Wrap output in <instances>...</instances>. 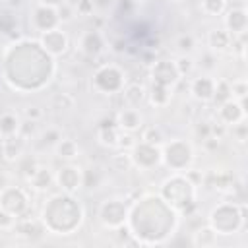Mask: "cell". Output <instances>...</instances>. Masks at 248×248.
I'll list each match as a JSON object with an SVG mask.
<instances>
[{"mask_svg":"<svg viewBox=\"0 0 248 248\" xmlns=\"http://www.w3.org/2000/svg\"><path fill=\"white\" fill-rule=\"evenodd\" d=\"M163 200L174 209H186V205H194L196 198V184L182 174H174L172 178L165 180L163 184Z\"/></svg>","mask_w":248,"mask_h":248,"instance_id":"cell-1","label":"cell"},{"mask_svg":"<svg viewBox=\"0 0 248 248\" xmlns=\"http://www.w3.org/2000/svg\"><path fill=\"white\" fill-rule=\"evenodd\" d=\"M244 213L246 207L244 205H231V203H221L217 207H213V211L209 213V225L215 232L221 234H231L236 229L244 227Z\"/></svg>","mask_w":248,"mask_h":248,"instance_id":"cell-2","label":"cell"},{"mask_svg":"<svg viewBox=\"0 0 248 248\" xmlns=\"http://www.w3.org/2000/svg\"><path fill=\"white\" fill-rule=\"evenodd\" d=\"M161 159L174 170V172H182V170H186L188 167H190V163H192V147H190V143H186V141H170V143H167L165 145V151H161Z\"/></svg>","mask_w":248,"mask_h":248,"instance_id":"cell-3","label":"cell"},{"mask_svg":"<svg viewBox=\"0 0 248 248\" xmlns=\"http://www.w3.org/2000/svg\"><path fill=\"white\" fill-rule=\"evenodd\" d=\"M99 217H101L105 227L118 229L128 219V207H126V203L122 200H107V202L101 203Z\"/></svg>","mask_w":248,"mask_h":248,"instance_id":"cell-4","label":"cell"},{"mask_svg":"<svg viewBox=\"0 0 248 248\" xmlns=\"http://www.w3.org/2000/svg\"><path fill=\"white\" fill-rule=\"evenodd\" d=\"M95 87L101 89L103 93H114L124 87V76L116 66H103L95 74Z\"/></svg>","mask_w":248,"mask_h":248,"instance_id":"cell-5","label":"cell"},{"mask_svg":"<svg viewBox=\"0 0 248 248\" xmlns=\"http://www.w3.org/2000/svg\"><path fill=\"white\" fill-rule=\"evenodd\" d=\"M161 149L159 145H151V143H145V141H140L132 147V163L138 165L140 169H153L161 163Z\"/></svg>","mask_w":248,"mask_h":248,"instance_id":"cell-6","label":"cell"},{"mask_svg":"<svg viewBox=\"0 0 248 248\" xmlns=\"http://www.w3.org/2000/svg\"><path fill=\"white\" fill-rule=\"evenodd\" d=\"M0 207L6 209L8 213H12L16 219L21 217L29 203H27V196L23 194V190L19 188H4L2 194H0Z\"/></svg>","mask_w":248,"mask_h":248,"instance_id":"cell-7","label":"cell"},{"mask_svg":"<svg viewBox=\"0 0 248 248\" xmlns=\"http://www.w3.org/2000/svg\"><path fill=\"white\" fill-rule=\"evenodd\" d=\"M39 45L43 46V50L46 54L58 56V54H64L66 52V48H68V37H66L64 31H60V29L54 27L50 31L41 33V43Z\"/></svg>","mask_w":248,"mask_h":248,"instance_id":"cell-8","label":"cell"},{"mask_svg":"<svg viewBox=\"0 0 248 248\" xmlns=\"http://www.w3.org/2000/svg\"><path fill=\"white\" fill-rule=\"evenodd\" d=\"M31 23H33V27H35L39 33H45V31L54 29V27L60 23L58 14H56V8H50V6H43V4H39V6L33 10Z\"/></svg>","mask_w":248,"mask_h":248,"instance_id":"cell-9","label":"cell"},{"mask_svg":"<svg viewBox=\"0 0 248 248\" xmlns=\"http://www.w3.org/2000/svg\"><path fill=\"white\" fill-rule=\"evenodd\" d=\"M151 78H153V83L163 85V87H170L172 83L178 81L180 76H178V70H176L174 62L161 60V62H157V64L153 66V74H151Z\"/></svg>","mask_w":248,"mask_h":248,"instance_id":"cell-10","label":"cell"},{"mask_svg":"<svg viewBox=\"0 0 248 248\" xmlns=\"http://www.w3.org/2000/svg\"><path fill=\"white\" fill-rule=\"evenodd\" d=\"M244 114H246V108H244V101H236V99H229L221 105L219 108V116L225 124H236V122H242L244 120Z\"/></svg>","mask_w":248,"mask_h":248,"instance_id":"cell-11","label":"cell"},{"mask_svg":"<svg viewBox=\"0 0 248 248\" xmlns=\"http://www.w3.org/2000/svg\"><path fill=\"white\" fill-rule=\"evenodd\" d=\"M56 182L60 184V188H64L66 192H74L83 184V174L81 169L78 167H64L60 169V172L56 174Z\"/></svg>","mask_w":248,"mask_h":248,"instance_id":"cell-12","label":"cell"},{"mask_svg":"<svg viewBox=\"0 0 248 248\" xmlns=\"http://www.w3.org/2000/svg\"><path fill=\"white\" fill-rule=\"evenodd\" d=\"M190 91L198 101H211L213 91H215V79L211 76H200L192 81Z\"/></svg>","mask_w":248,"mask_h":248,"instance_id":"cell-13","label":"cell"},{"mask_svg":"<svg viewBox=\"0 0 248 248\" xmlns=\"http://www.w3.org/2000/svg\"><path fill=\"white\" fill-rule=\"evenodd\" d=\"M141 114H140V110L138 108H134V107H128V108H122L120 112H118V116H116V126L120 128V130H124V132H134V130H138V128H141Z\"/></svg>","mask_w":248,"mask_h":248,"instance_id":"cell-14","label":"cell"},{"mask_svg":"<svg viewBox=\"0 0 248 248\" xmlns=\"http://www.w3.org/2000/svg\"><path fill=\"white\" fill-rule=\"evenodd\" d=\"M79 45H81V50H83L85 54H89V56H95V54L103 52V48H105L103 35H101L97 29L83 33V37H81V43H79Z\"/></svg>","mask_w":248,"mask_h":248,"instance_id":"cell-15","label":"cell"},{"mask_svg":"<svg viewBox=\"0 0 248 248\" xmlns=\"http://www.w3.org/2000/svg\"><path fill=\"white\" fill-rule=\"evenodd\" d=\"M225 25H227V31L234 37V35H242L246 31V12L242 8L238 10H231L227 16H225Z\"/></svg>","mask_w":248,"mask_h":248,"instance_id":"cell-16","label":"cell"},{"mask_svg":"<svg viewBox=\"0 0 248 248\" xmlns=\"http://www.w3.org/2000/svg\"><path fill=\"white\" fill-rule=\"evenodd\" d=\"M232 39H234V37H232L227 29H213V31H209V35H207V43H209L211 50H217V52L227 50V48L232 45Z\"/></svg>","mask_w":248,"mask_h":248,"instance_id":"cell-17","label":"cell"},{"mask_svg":"<svg viewBox=\"0 0 248 248\" xmlns=\"http://www.w3.org/2000/svg\"><path fill=\"white\" fill-rule=\"evenodd\" d=\"M23 138L21 136H12V138H4L2 141V157L6 161H16L21 153H23Z\"/></svg>","mask_w":248,"mask_h":248,"instance_id":"cell-18","label":"cell"},{"mask_svg":"<svg viewBox=\"0 0 248 248\" xmlns=\"http://www.w3.org/2000/svg\"><path fill=\"white\" fill-rule=\"evenodd\" d=\"M118 138H120V128H118L114 122H108V126H107V122H105V124L99 128V141H101L103 145H107V147H116Z\"/></svg>","mask_w":248,"mask_h":248,"instance_id":"cell-19","label":"cell"},{"mask_svg":"<svg viewBox=\"0 0 248 248\" xmlns=\"http://www.w3.org/2000/svg\"><path fill=\"white\" fill-rule=\"evenodd\" d=\"M19 132V120L14 112H4L0 116V136L2 138H12Z\"/></svg>","mask_w":248,"mask_h":248,"instance_id":"cell-20","label":"cell"},{"mask_svg":"<svg viewBox=\"0 0 248 248\" xmlns=\"http://www.w3.org/2000/svg\"><path fill=\"white\" fill-rule=\"evenodd\" d=\"M29 180H31V184H33L37 190H46V188H50V184L54 182V176L50 174L48 169L39 167V169L35 170V174H33Z\"/></svg>","mask_w":248,"mask_h":248,"instance_id":"cell-21","label":"cell"},{"mask_svg":"<svg viewBox=\"0 0 248 248\" xmlns=\"http://www.w3.org/2000/svg\"><path fill=\"white\" fill-rule=\"evenodd\" d=\"M229 99H232V93H231V83L229 81H225V79H215V91H213V97H211V101L215 103V105H223L225 101H229Z\"/></svg>","mask_w":248,"mask_h":248,"instance_id":"cell-22","label":"cell"},{"mask_svg":"<svg viewBox=\"0 0 248 248\" xmlns=\"http://www.w3.org/2000/svg\"><path fill=\"white\" fill-rule=\"evenodd\" d=\"M124 99L130 107H136L145 99V89L140 83H132V85L124 87Z\"/></svg>","mask_w":248,"mask_h":248,"instance_id":"cell-23","label":"cell"},{"mask_svg":"<svg viewBox=\"0 0 248 248\" xmlns=\"http://www.w3.org/2000/svg\"><path fill=\"white\" fill-rule=\"evenodd\" d=\"M149 99H151V103H153V105H157V107L167 105V103H169V99H170V87H163V85L153 83V85H151Z\"/></svg>","mask_w":248,"mask_h":248,"instance_id":"cell-24","label":"cell"},{"mask_svg":"<svg viewBox=\"0 0 248 248\" xmlns=\"http://www.w3.org/2000/svg\"><path fill=\"white\" fill-rule=\"evenodd\" d=\"M217 240V232L211 229V227H205V229H198L194 232V238L192 242L196 246H207V244H213Z\"/></svg>","mask_w":248,"mask_h":248,"instance_id":"cell-25","label":"cell"},{"mask_svg":"<svg viewBox=\"0 0 248 248\" xmlns=\"http://www.w3.org/2000/svg\"><path fill=\"white\" fill-rule=\"evenodd\" d=\"M78 151H79V147H78V143H76L74 140H60V141L56 143V153H58V157L74 159V157L78 155Z\"/></svg>","mask_w":248,"mask_h":248,"instance_id":"cell-26","label":"cell"},{"mask_svg":"<svg viewBox=\"0 0 248 248\" xmlns=\"http://www.w3.org/2000/svg\"><path fill=\"white\" fill-rule=\"evenodd\" d=\"M163 132L159 130V128H155V126H149V128H145L143 130V134H141V141H145V143H151V145H161L163 143Z\"/></svg>","mask_w":248,"mask_h":248,"instance_id":"cell-27","label":"cell"},{"mask_svg":"<svg viewBox=\"0 0 248 248\" xmlns=\"http://www.w3.org/2000/svg\"><path fill=\"white\" fill-rule=\"evenodd\" d=\"M225 4H227V0H203L202 2V10L207 16H219L225 10Z\"/></svg>","mask_w":248,"mask_h":248,"instance_id":"cell-28","label":"cell"},{"mask_svg":"<svg viewBox=\"0 0 248 248\" xmlns=\"http://www.w3.org/2000/svg\"><path fill=\"white\" fill-rule=\"evenodd\" d=\"M93 8H95V2L93 0H78L76 4V16H81V17H87L93 14Z\"/></svg>","mask_w":248,"mask_h":248,"instance_id":"cell-29","label":"cell"},{"mask_svg":"<svg viewBox=\"0 0 248 248\" xmlns=\"http://www.w3.org/2000/svg\"><path fill=\"white\" fill-rule=\"evenodd\" d=\"M174 66H176V70H178V76H184V74H188V72L194 68V60H192L188 54H182V56L174 62Z\"/></svg>","mask_w":248,"mask_h":248,"instance_id":"cell-30","label":"cell"},{"mask_svg":"<svg viewBox=\"0 0 248 248\" xmlns=\"http://www.w3.org/2000/svg\"><path fill=\"white\" fill-rule=\"evenodd\" d=\"M231 93H232V99L244 101V97H246V81H244V79L232 81V83H231Z\"/></svg>","mask_w":248,"mask_h":248,"instance_id":"cell-31","label":"cell"},{"mask_svg":"<svg viewBox=\"0 0 248 248\" xmlns=\"http://www.w3.org/2000/svg\"><path fill=\"white\" fill-rule=\"evenodd\" d=\"M56 14H58V19H60V21H70V19H74L76 10H74V6L62 2V4L56 8Z\"/></svg>","mask_w":248,"mask_h":248,"instance_id":"cell-32","label":"cell"},{"mask_svg":"<svg viewBox=\"0 0 248 248\" xmlns=\"http://www.w3.org/2000/svg\"><path fill=\"white\" fill-rule=\"evenodd\" d=\"M194 45H196V41H194L192 35H180V37H178V48H180L184 54H188V52L194 48Z\"/></svg>","mask_w":248,"mask_h":248,"instance_id":"cell-33","label":"cell"},{"mask_svg":"<svg viewBox=\"0 0 248 248\" xmlns=\"http://www.w3.org/2000/svg\"><path fill=\"white\" fill-rule=\"evenodd\" d=\"M72 105H74V99L68 93H58L54 97V107L56 108H72Z\"/></svg>","mask_w":248,"mask_h":248,"instance_id":"cell-34","label":"cell"},{"mask_svg":"<svg viewBox=\"0 0 248 248\" xmlns=\"http://www.w3.org/2000/svg\"><path fill=\"white\" fill-rule=\"evenodd\" d=\"M62 140L60 132L56 128H48L45 134H43V143H48V145H56L58 141Z\"/></svg>","mask_w":248,"mask_h":248,"instance_id":"cell-35","label":"cell"},{"mask_svg":"<svg viewBox=\"0 0 248 248\" xmlns=\"http://www.w3.org/2000/svg\"><path fill=\"white\" fill-rule=\"evenodd\" d=\"M14 225H16V217L0 207V229H4V231L6 229H14Z\"/></svg>","mask_w":248,"mask_h":248,"instance_id":"cell-36","label":"cell"},{"mask_svg":"<svg viewBox=\"0 0 248 248\" xmlns=\"http://www.w3.org/2000/svg\"><path fill=\"white\" fill-rule=\"evenodd\" d=\"M134 145H136V141H134V138L130 136V132H128V134H122V132H120V138H118L116 147H120V149H132Z\"/></svg>","mask_w":248,"mask_h":248,"instance_id":"cell-37","label":"cell"},{"mask_svg":"<svg viewBox=\"0 0 248 248\" xmlns=\"http://www.w3.org/2000/svg\"><path fill=\"white\" fill-rule=\"evenodd\" d=\"M196 134L202 136V140L209 138V136H211V124H207V122H200V124L196 126Z\"/></svg>","mask_w":248,"mask_h":248,"instance_id":"cell-38","label":"cell"},{"mask_svg":"<svg viewBox=\"0 0 248 248\" xmlns=\"http://www.w3.org/2000/svg\"><path fill=\"white\" fill-rule=\"evenodd\" d=\"M25 116L31 118V120H39V118L43 116V110H41L39 107H29V108L25 110Z\"/></svg>","mask_w":248,"mask_h":248,"instance_id":"cell-39","label":"cell"},{"mask_svg":"<svg viewBox=\"0 0 248 248\" xmlns=\"http://www.w3.org/2000/svg\"><path fill=\"white\" fill-rule=\"evenodd\" d=\"M41 4L43 6H50V8H58L62 2L60 0H41Z\"/></svg>","mask_w":248,"mask_h":248,"instance_id":"cell-40","label":"cell"},{"mask_svg":"<svg viewBox=\"0 0 248 248\" xmlns=\"http://www.w3.org/2000/svg\"><path fill=\"white\" fill-rule=\"evenodd\" d=\"M180 2H184V0H180Z\"/></svg>","mask_w":248,"mask_h":248,"instance_id":"cell-41","label":"cell"}]
</instances>
